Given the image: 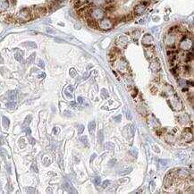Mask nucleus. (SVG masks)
I'll return each mask as SVG.
<instances>
[{
	"label": "nucleus",
	"instance_id": "obj_1",
	"mask_svg": "<svg viewBox=\"0 0 194 194\" xmlns=\"http://www.w3.org/2000/svg\"><path fill=\"white\" fill-rule=\"evenodd\" d=\"M170 96V99L168 100V104L170 105V106L174 109V111H180L183 108L182 103H181L180 99L178 98V96L174 93H172Z\"/></svg>",
	"mask_w": 194,
	"mask_h": 194
},
{
	"label": "nucleus",
	"instance_id": "obj_2",
	"mask_svg": "<svg viewBox=\"0 0 194 194\" xmlns=\"http://www.w3.org/2000/svg\"><path fill=\"white\" fill-rule=\"evenodd\" d=\"M18 21L20 22H28L32 19V11H31L30 8H22L21 9L19 14H18Z\"/></svg>",
	"mask_w": 194,
	"mask_h": 194
},
{
	"label": "nucleus",
	"instance_id": "obj_3",
	"mask_svg": "<svg viewBox=\"0 0 194 194\" xmlns=\"http://www.w3.org/2000/svg\"><path fill=\"white\" fill-rule=\"evenodd\" d=\"M89 15H90L91 18H93L94 20H101V19L104 18L105 12H104V10L101 9V8L97 7V8H94V9H91V10H90Z\"/></svg>",
	"mask_w": 194,
	"mask_h": 194
},
{
	"label": "nucleus",
	"instance_id": "obj_4",
	"mask_svg": "<svg viewBox=\"0 0 194 194\" xmlns=\"http://www.w3.org/2000/svg\"><path fill=\"white\" fill-rule=\"evenodd\" d=\"M99 26L102 30H104V31H108V30H110L113 27L112 21L110 20V19H107V18L101 19L99 22Z\"/></svg>",
	"mask_w": 194,
	"mask_h": 194
},
{
	"label": "nucleus",
	"instance_id": "obj_5",
	"mask_svg": "<svg viewBox=\"0 0 194 194\" xmlns=\"http://www.w3.org/2000/svg\"><path fill=\"white\" fill-rule=\"evenodd\" d=\"M180 48L184 51L190 50L192 48V40L188 38H183L180 42Z\"/></svg>",
	"mask_w": 194,
	"mask_h": 194
},
{
	"label": "nucleus",
	"instance_id": "obj_6",
	"mask_svg": "<svg viewBox=\"0 0 194 194\" xmlns=\"http://www.w3.org/2000/svg\"><path fill=\"white\" fill-rule=\"evenodd\" d=\"M148 6H149V2H142V3L137 5L136 6L134 7V10H133L134 14H143V13L145 12V10H146V8Z\"/></svg>",
	"mask_w": 194,
	"mask_h": 194
},
{
	"label": "nucleus",
	"instance_id": "obj_7",
	"mask_svg": "<svg viewBox=\"0 0 194 194\" xmlns=\"http://www.w3.org/2000/svg\"><path fill=\"white\" fill-rule=\"evenodd\" d=\"M142 44L147 46V47H151L152 44H153V38L151 37L150 34L145 35L142 39Z\"/></svg>",
	"mask_w": 194,
	"mask_h": 194
},
{
	"label": "nucleus",
	"instance_id": "obj_8",
	"mask_svg": "<svg viewBox=\"0 0 194 194\" xmlns=\"http://www.w3.org/2000/svg\"><path fill=\"white\" fill-rule=\"evenodd\" d=\"M116 43L121 47H125L126 44L128 43V38L125 36H120L117 39H116Z\"/></svg>",
	"mask_w": 194,
	"mask_h": 194
},
{
	"label": "nucleus",
	"instance_id": "obj_9",
	"mask_svg": "<svg viewBox=\"0 0 194 194\" xmlns=\"http://www.w3.org/2000/svg\"><path fill=\"white\" fill-rule=\"evenodd\" d=\"M126 67H127V65H126L125 60L121 59V60H119V61L117 62V69H118L120 72H126Z\"/></svg>",
	"mask_w": 194,
	"mask_h": 194
},
{
	"label": "nucleus",
	"instance_id": "obj_10",
	"mask_svg": "<svg viewBox=\"0 0 194 194\" xmlns=\"http://www.w3.org/2000/svg\"><path fill=\"white\" fill-rule=\"evenodd\" d=\"M175 176H178L180 178H184L189 175V172L185 169H178V170L175 171Z\"/></svg>",
	"mask_w": 194,
	"mask_h": 194
},
{
	"label": "nucleus",
	"instance_id": "obj_11",
	"mask_svg": "<svg viewBox=\"0 0 194 194\" xmlns=\"http://www.w3.org/2000/svg\"><path fill=\"white\" fill-rule=\"evenodd\" d=\"M183 136L184 140H191L192 139V133H191V130L189 128H185L183 133Z\"/></svg>",
	"mask_w": 194,
	"mask_h": 194
},
{
	"label": "nucleus",
	"instance_id": "obj_12",
	"mask_svg": "<svg viewBox=\"0 0 194 194\" xmlns=\"http://www.w3.org/2000/svg\"><path fill=\"white\" fill-rule=\"evenodd\" d=\"M87 22H88L89 26L90 28H92V29H97V28H98V23H97L96 20H94L93 18H89V19H88Z\"/></svg>",
	"mask_w": 194,
	"mask_h": 194
},
{
	"label": "nucleus",
	"instance_id": "obj_13",
	"mask_svg": "<svg viewBox=\"0 0 194 194\" xmlns=\"http://www.w3.org/2000/svg\"><path fill=\"white\" fill-rule=\"evenodd\" d=\"M150 68L152 69V71L154 72H157L160 70V64L158 61H154L153 63H151L150 65Z\"/></svg>",
	"mask_w": 194,
	"mask_h": 194
},
{
	"label": "nucleus",
	"instance_id": "obj_14",
	"mask_svg": "<svg viewBox=\"0 0 194 194\" xmlns=\"http://www.w3.org/2000/svg\"><path fill=\"white\" fill-rule=\"evenodd\" d=\"M64 187L66 190V191H68V192H71V193H75L76 192V191H74V188L70 184V183H65Z\"/></svg>",
	"mask_w": 194,
	"mask_h": 194
},
{
	"label": "nucleus",
	"instance_id": "obj_15",
	"mask_svg": "<svg viewBox=\"0 0 194 194\" xmlns=\"http://www.w3.org/2000/svg\"><path fill=\"white\" fill-rule=\"evenodd\" d=\"M95 128H96V123L94 121H92V122H90V123H89V132L91 133V134H93Z\"/></svg>",
	"mask_w": 194,
	"mask_h": 194
},
{
	"label": "nucleus",
	"instance_id": "obj_16",
	"mask_svg": "<svg viewBox=\"0 0 194 194\" xmlns=\"http://www.w3.org/2000/svg\"><path fill=\"white\" fill-rule=\"evenodd\" d=\"M92 1H93V4L98 7L102 6L106 3V0H92Z\"/></svg>",
	"mask_w": 194,
	"mask_h": 194
},
{
	"label": "nucleus",
	"instance_id": "obj_17",
	"mask_svg": "<svg viewBox=\"0 0 194 194\" xmlns=\"http://www.w3.org/2000/svg\"><path fill=\"white\" fill-rule=\"evenodd\" d=\"M2 123H3V125H4V127H5L6 129H7V128L9 127V124H10V121H9V119H8L7 117L4 116L3 119H2Z\"/></svg>",
	"mask_w": 194,
	"mask_h": 194
},
{
	"label": "nucleus",
	"instance_id": "obj_18",
	"mask_svg": "<svg viewBox=\"0 0 194 194\" xmlns=\"http://www.w3.org/2000/svg\"><path fill=\"white\" fill-rule=\"evenodd\" d=\"M6 106H7V107H8V108L14 109V107L16 106V102H15L14 100H10V101L6 104Z\"/></svg>",
	"mask_w": 194,
	"mask_h": 194
},
{
	"label": "nucleus",
	"instance_id": "obj_19",
	"mask_svg": "<svg viewBox=\"0 0 194 194\" xmlns=\"http://www.w3.org/2000/svg\"><path fill=\"white\" fill-rule=\"evenodd\" d=\"M180 122L181 123H183V124H185V123H188L189 122H190V118H189V116H186V118H184L183 116H181L180 118Z\"/></svg>",
	"mask_w": 194,
	"mask_h": 194
},
{
	"label": "nucleus",
	"instance_id": "obj_20",
	"mask_svg": "<svg viewBox=\"0 0 194 194\" xmlns=\"http://www.w3.org/2000/svg\"><path fill=\"white\" fill-rule=\"evenodd\" d=\"M140 31H135L133 32V34H132V37H133V39H135V40H137L138 39H139V37H140Z\"/></svg>",
	"mask_w": 194,
	"mask_h": 194
},
{
	"label": "nucleus",
	"instance_id": "obj_21",
	"mask_svg": "<svg viewBox=\"0 0 194 194\" xmlns=\"http://www.w3.org/2000/svg\"><path fill=\"white\" fill-rule=\"evenodd\" d=\"M9 99L10 100H14V99H16V91H14V90H13V91H10L9 92Z\"/></svg>",
	"mask_w": 194,
	"mask_h": 194
},
{
	"label": "nucleus",
	"instance_id": "obj_22",
	"mask_svg": "<svg viewBox=\"0 0 194 194\" xmlns=\"http://www.w3.org/2000/svg\"><path fill=\"white\" fill-rule=\"evenodd\" d=\"M98 139H99V143H102L103 140H104V134H103L102 131H99L98 133Z\"/></svg>",
	"mask_w": 194,
	"mask_h": 194
},
{
	"label": "nucleus",
	"instance_id": "obj_23",
	"mask_svg": "<svg viewBox=\"0 0 194 194\" xmlns=\"http://www.w3.org/2000/svg\"><path fill=\"white\" fill-rule=\"evenodd\" d=\"M132 170H133V168L132 167H129V169H127V170H122V171H120L119 172V174H121V175H124V174H129V173H131L132 172Z\"/></svg>",
	"mask_w": 194,
	"mask_h": 194
},
{
	"label": "nucleus",
	"instance_id": "obj_24",
	"mask_svg": "<svg viewBox=\"0 0 194 194\" xmlns=\"http://www.w3.org/2000/svg\"><path fill=\"white\" fill-rule=\"evenodd\" d=\"M130 153H131V155H132V156H133L134 157H137V154H138V151H137L136 148L133 147V149H131V150H130Z\"/></svg>",
	"mask_w": 194,
	"mask_h": 194
},
{
	"label": "nucleus",
	"instance_id": "obj_25",
	"mask_svg": "<svg viewBox=\"0 0 194 194\" xmlns=\"http://www.w3.org/2000/svg\"><path fill=\"white\" fill-rule=\"evenodd\" d=\"M23 45H25V46H29L30 48H37V45L35 44L34 42H26V43H23Z\"/></svg>",
	"mask_w": 194,
	"mask_h": 194
},
{
	"label": "nucleus",
	"instance_id": "obj_26",
	"mask_svg": "<svg viewBox=\"0 0 194 194\" xmlns=\"http://www.w3.org/2000/svg\"><path fill=\"white\" fill-rule=\"evenodd\" d=\"M14 57H15V59H16L17 61H19V62H22V54L16 53V54L14 55Z\"/></svg>",
	"mask_w": 194,
	"mask_h": 194
},
{
	"label": "nucleus",
	"instance_id": "obj_27",
	"mask_svg": "<svg viewBox=\"0 0 194 194\" xmlns=\"http://www.w3.org/2000/svg\"><path fill=\"white\" fill-rule=\"evenodd\" d=\"M154 55H155V50L151 48V50L148 51V53H147V55H148V57H149V58H151V56H153Z\"/></svg>",
	"mask_w": 194,
	"mask_h": 194
},
{
	"label": "nucleus",
	"instance_id": "obj_28",
	"mask_svg": "<svg viewBox=\"0 0 194 194\" xmlns=\"http://www.w3.org/2000/svg\"><path fill=\"white\" fill-rule=\"evenodd\" d=\"M31 118H32V116H28L27 117H26L25 121H24V125H27V124H29V123H31Z\"/></svg>",
	"mask_w": 194,
	"mask_h": 194
},
{
	"label": "nucleus",
	"instance_id": "obj_29",
	"mask_svg": "<svg viewBox=\"0 0 194 194\" xmlns=\"http://www.w3.org/2000/svg\"><path fill=\"white\" fill-rule=\"evenodd\" d=\"M192 58H193V55H192V53H187L186 54V61H190V60H192Z\"/></svg>",
	"mask_w": 194,
	"mask_h": 194
},
{
	"label": "nucleus",
	"instance_id": "obj_30",
	"mask_svg": "<svg viewBox=\"0 0 194 194\" xmlns=\"http://www.w3.org/2000/svg\"><path fill=\"white\" fill-rule=\"evenodd\" d=\"M126 117H127V119H129V120H131L132 118H133L132 113H131L130 110H127V111H126Z\"/></svg>",
	"mask_w": 194,
	"mask_h": 194
},
{
	"label": "nucleus",
	"instance_id": "obj_31",
	"mask_svg": "<svg viewBox=\"0 0 194 194\" xmlns=\"http://www.w3.org/2000/svg\"><path fill=\"white\" fill-rule=\"evenodd\" d=\"M81 141L84 143L85 145H88V140H87V137L86 136L81 137Z\"/></svg>",
	"mask_w": 194,
	"mask_h": 194
},
{
	"label": "nucleus",
	"instance_id": "obj_32",
	"mask_svg": "<svg viewBox=\"0 0 194 194\" xmlns=\"http://www.w3.org/2000/svg\"><path fill=\"white\" fill-rule=\"evenodd\" d=\"M34 57H35V54H33V55H31V56L30 57L28 58V63H33V61H34Z\"/></svg>",
	"mask_w": 194,
	"mask_h": 194
},
{
	"label": "nucleus",
	"instance_id": "obj_33",
	"mask_svg": "<svg viewBox=\"0 0 194 194\" xmlns=\"http://www.w3.org/2000/svg\"><path fill=\"white\" fill-rule=\"evenodd\" d=\"M106 148L107 149V150H111V149H112V150H114V145L108 142V143H106Z\"/></svg>",
	"mask_w": 194,
	"mask_h": 194
},
{
	"label": "nucleus",
	"instance_id": "obj_34",
	"mask_svg": "<svg viewBox=\"0 0 194 194\" xmlns=\"http://www.w3.org/2000/svg\"><path fill=\"white\" fill-rule=\"evenodd\" d=\"M159 163L161 166H166L167 164H168V161H167V160H165V159H161L159 161Z\"/></svg>",
	"mask_w": 194,
	"mask_h": 194
},
{
	"label": "nucleus",
	"instance_id": "obj_35",
	"mask_svg": "<svg viewBox=\"0 0 194 194\" xmlns=\"http://www.w3.org/2000/svg\"><path fill=\"white\" fill-rule=\"evenodd\" d=\"M70 74H71L72 77H74V76H76L77 72H76V71H75L74 69H71V70H70Z\"/></svg>",
	"mask_w": 194,
	"mask_h": 194
},
{
	"label": "nucleus",
	"instance_id": "obj_36",
	"mask_svg": "<svg viewBox=\"0 0 194 194\" xmlns=\"http://www.w3.org/2000/svg\"><path fill=\"white\" fill-rule=\"evenodd\" d=\"M95 182H96V184L97 185H99V184L101 183V179H100V177H96V179H95Z\"/></svg>",
	"mask_w": 194,
	"mask_h": 194
},
{
	"label": "nucleus",
	"instance_id": "obj_37",
	"mask_svg": "<svg viewBox=\"0 0 194 194\" xmlns=\"http://www.w3.org/2000/svg\"><path fill=\"white\" fill-rule=\"evenodd\" d=\"M102 96H103V99H106L107 97H108V95H107V93H106V90L104 89L102 91Z\"/></svg>",
	"mask_w": 194,
	"mask_h": 194
},
{
	"label": "nucleus",
	"instance_id": "obj_38",
	"mask_svg": "<svg viewBox=\"0 0 194 194\" xmlns=\"http://www.w3.org/2000/svg\"><path fill=\"white\" fill-rule=\"evenodd\" d=\"M109 184H110V181H108V180L105 181V182H104V183H103V188H106Z\"/></svg>",
	"mask_w": 194,
	"mask_h": 194
},
{
	"label": "nucleus",
	"instance_id": "obj_39",
	"mask_svg": "<svg viewBox=\"0 0 194 194\" xmlns=\"http://www.w3.org/2000/svg\"><path fill=\"white\" fill-rule=\"evenodd\" d=\"M39 66L40 68H44L45 67V64L42 60H39Z\"/></svg>",
	"mask_w": 194,
	"mask_h": 194
},
{
	"label": "nucleus",
	"instance_id": "obj_40",
	"mask_svg": "<svg viewBox=\"0 0 194 194\" xmlns=\"http://www.w3.org/2000/svg\"><path fill=\"white\" fill-rule=\"evenodd\" d=\"M65 95L66 96L67 98H69V99H72V94H70L67 90H65Z\"/></svg>",
	"mask_w": 194,
	"mask_h": 194
},
{
	"label": "nucleus",
	"instance_id": "obj_41",
	"mask_svg": "<svg viewBox=\"0 0 194 194\" xmlns=\"http://www.w3.org/2000/svg\"><path fill=\"white\" fill-rule=\"evenodd\" d=\"M83 131H84V126H83V125H80V126H79V133H83Z\"/></svg>",
	"mask_w": 194,
	"mask_h": 194
},
{
	"label": "nucleus",
	"instance_id": "obj_42",
	"mask_svg": "<svg viewBox=\"0 0 194 194\" xmlns=\"http://www.w3.org/2000/svg\"><path fill=\"white\" fill-rule=\"evenodd\" d=\"M64 115H65V116H69V117H71V116H72V114L71 112H69V111H65Z\"/></svg>",
	"mask_w": 194,
	"mask_h": 194
},
{
	"label": "nucleus",
	"instance_id": "obj_43",
	"mask_svg": "<svg viewBox=\"0 0 194 194\" xmlns=\"http://www.w3.org/2000/svg\"><path fill=\"white\" fill-rule=\"evenodd\" d=\"M121 118H122V116L119 115V116H116V118H115V121H116V122H121Z\"/></svg>",
	"mask_w": 194,
	"mask_h": 194
},
{
	"label": "nucleus",
	"instance_id": "obj_44",
	"mask_svg": "<svg viewBox=\"0 0 194 194\" xmlns=\"http://www.w3.org/2000/svg\"><path fill=\"white\" fill-rule=\"evenodd\" d=\"M27 192H35L34 189L33 188H27Z\"/></svg>",
	"mask_w": 194,
	"mask_h": 194
},
{
	"label": "nucleus",
	"instance_id": "obj_45",
	"mask_svg": "<svg viewBox=\"0 0 194 194\" xmlns=\"http://www.w3.org/2000/svg\"><path fill=\"white\" fill-rule=\"evenodd\" d=\"M25 131H26V133H27L28 135H30V134H31V129H30V128H26V129H25Z\"/></svg>",
	"mask_w": 194,
	"mask_h": 194
},
{
	"label": "nucleus",
	"instance_id": "obj_46",
	"mask_svg": "<svg viewBox=\"0 0 194 194\" xmlns=\"http://www.w3.org/2000/svg\"><path fill=\"white\" fill-rule=\"evenodd\" d=\"M67 89H68L69 91L72 92L73 91V87H72V86H68V87H67Z\"/></svg>",
	"mask_w": 194,
	"mask_h": 194
},
{
	"label": "nucleus",
	"instance_id": "obj_47",
	"mask_svg": "<svg viewBox=\"0 0 194 194\" xmlns=\"http://www.w3.org/2000/svg\"><path fill=\"white\" fill-rule=\"evenodd\" d=\"M30 143H31V144H32V145H33V144H35V140L33 139V138H31V139H30Z\"/></svg>",
	"mask_w": 194,
	"mask_h": 194
},
{
	"label": "nucleus",
	"instance_id": "obj_48",
	"mask_svg": "<svg viewBox=\"0 0 194 194\" xmlns=\"http://www.w3.org/2000/svg\"><path fill=\"white\" fill-rule=\"evenodd\" d=\"M45 76H46V74H45V73H40V74H39L38 78H44Z\"/></svg>",
	"mask_w": 194,
	"mask_h": 194
},
{
	"label": "nucleus",
	"instance_id": "obj_49",
	"mask_svg": "<svg viewBox=\"0 0 194 194\" xmlns=\"http://www.w3.org/2000/svg\"><path fill=\"white\" fill-rule=\"evenodd\" d=\"M78 102L79 103H82V102H83V99H82V97H79V98H78Z\"/></svg>",
	"mask_w": 194,
	"mask_h": 194
},
{
	"label": "nucleus",
	"instance_id": "obj_50",
	"mask_svg": "<svg viewBox=\"0 0 194 194\" xmlns=\"http://www.w3.org/2000/svg\"><path fill=\"white\" fill-rule=\"evenodd\" d=\"M31 167L33 168V170H34L35 172H38V169H37V168H36V166H35V164H33V166H31Z\"/></svg>",
	"mask_w": 194,
	"mask_h": 194
},
{
	"label": "nucleus",
	"instance_id": "obj_51",
	"mask_svg": "<svg viewBox=\"0 0 194 194\" xmlns=\"http://www.w3.org/2000/svg\"><path fill=\"white\" fill-rule=\"evenodd\" d=\"M10 1L13 5H15V4H16V0H10Z\"/></svg>",
	"mask_w": 194,
	"mask_h": 194
},
{
	"label": "nucleus",
	"instance_id": "obj_52",
	"mask_svg": "<svg viewBox=\"0 0 194 194\" xmlns=\"http://www.w3.org/2000/svg\"><path fill=\"white\" fill-rule=\"evenodd\" d=\"M4 63V60H3V58H2V56L0 55V64H3Z\"/></svg>",
	"mask_w": 194,
	"mask_h": 194
},
{
	"label": "nucleus",
	"instance_id": "obj_53",
	"mask_svg": "<svg viewBox=\"0 0 194 194\" xmlns=\"http://www.w3.org/2000/svg\"><path fill=\"white\" fill-rule=\"evenodd\" d=\"M96 157L95 154H94V155H92V156H91V158H90V161H92V160L94 159V157Z\"/></svg>",
	"mask_w": 194,
	"mask_h": 194
},
{
	"label": "nucleus",
	"instance_id": "obj_54",
	"mask_svg": "<svg viewBox=\"0 0 194 194\" xmlns=\"http://www.w3.org/2000/svg\"><path fill=\"white\" fill-rule=\"evenodd\" d=\"M47 31H49V32H50V33H53V32H54V31H51V30H50V29H48H48H47Z\"/></svg>",
	"mask_w": 194,
	"mask_h": 194
},
{
	"label": "nucleus",
	"instance_id": "obj_55",
	"mask_svg": "<svg viewBox=\"0 0 194 194\" xmlns=\"http://www.w3.org/2000/svg\"><path fill=\"white\" fill-rule=\"evenodd\" d=\"M64 1H65V0H56L57 3H62V2H64Z\"/></svg>",
	"mask_w": 194,
	"mask_h": 194
},
{
	"label": "nucleus",
	"instance_id": "obj_56",
	"mask_svg": "<svg viewBox=\"0 0 194 194\" xmlns=\"http://www.w3.org/2000/svg\"><path fill=\"white\" fill-rule=\"evenodd\" d=\"M48 192H52V191H50V190H51V189H50V188H48Z\"/></svg>",
	"mask_w": 194,
	"mask_h": 194
},
{
	"label": "nucleus",
	"instance_id": "obj_57",
	"mask_svg": "<svg viewBox=\"0 0 194 194\" xmlns=\"http://www.w3.org/2000/svg\"><path fill=\"white\" fill-rule=\"evenodd\" d=\"M72 106H75V102H72Z\"/></svg>",
	"mask_w": 194,
	"mask_h": 194
},
{
	"label": "nucleus",
	"instance_id": "obj_58",
	"mask_svg": "<svg viewBox=\"0 0 194 194\" xmlns=\"http://www.w3.org/2000/svg\"><path fill=\"white\" fill-rule=\"evenodd\" d=\"M85 2H90V1H92V0H84Z\"/></svg>",
	"mask_w": 194,
	"mask_h": 194
}]
</instances>
